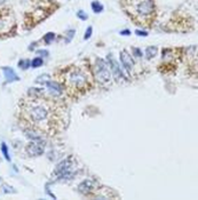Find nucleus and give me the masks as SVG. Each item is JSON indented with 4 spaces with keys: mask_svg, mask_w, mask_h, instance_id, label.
Instances as JSON below:
<instances>
[{
    "mask_svg": "<svg viewBox=\"0 0 198 200\" xmlns=\"http://www.w3.org/2000/svg\"><path fill=\"white\" fill-rule=\"evenodd\" d=\"M15 26L13 12L8 8H0V35H7Z\"/></svg>",
    "mask_w": 198,
    "mask_h": 200,
    "instance_id": "5",
    "label": "nucleus"
},
{
    "mask_svg": "<svg viewBox=\"0 0 198 200\" xmlns=\"http://www.w3.org/2000/svg\"><path fill=\"white\" fill-rule=\"evenodd\" d=\"M48 79H49V76H47V74H43V76H40V77H38V78L36 79V83H47Z\"/></svg>",
    "mask_w": 198,
    "mask_h": 200,
    "instance_id": "18",
    "label": "nucleus"
},
{
    "mask_svg": "<svg viewBox=\"0 0 198 200\" xmlns=\"http://www.w3.org/2000/svg\"><path fill=\"white\" fill-rule=\"evenodd\" d=\"M94 190H95V184L90 180H86V181H84V182H82L78 185V191H79V193H82V194L94 193Z\"/></svg>",
    "mask_w": 198,
    "mask_h": 200,
    "instance_id": "7",
    "label": "nucleus"
},
{
    "mask_svg": "<svg viewBox=\"0 0 198 200\" xmlns=\"http://www.w3.org/2000/svg\"><path fill=\"white\" fill-rule=\"evenodd\" d=\"M157 53H158V48L156 47V46H149V47L146 49V55H147V58H154V57L157 55Z\"/></svg>",
    "mask_w": 198,
    "mask_h": 200,
    "instance_id": "13",
    "label": "nucleus"
},
{
    "mask_svg": "<svg viewBox=\"0 0 198 200\" xmlns=\"http://www.w3.org/2000/svg\"><path fill=\"white\" fill-rule=\"evenodd\" d=\"M92 33H93V28L92 26H88L86 30V33H85V39H89L90 35H92Z\"/></svg>",
    "mask_w": 198,
    "mask_h": 200,
    "instance_id": "21",
    "label": "nucleus"
},
{
    "mask_svg": "<svg viewBox=\"0 0 198 200\" xmlns=\"http://www.w3.org/2000/svg\"><path fill=\"white\" fill-rule=\"evenodd\" d=\"M2 71H4L5 78H6L7 83H13V81H18L20 80V77L15 73V71L12 68L5 66V68H2Z\"/></svg>",
    "mask_w": 198,
    "mask_h": 200,
    "instance_id": "10",
    "label": "nucleus"
},
{
    "mask_svg": "<svg viewBox=\"0 0 198 200\" xmlns=\"http://www.w3.org/2000/svg\"><path fill=\"white\" fill-rule=\"evenodd\" d=\"M90 6H92V8H93V10H94L95 13H101L103 10V6L100 4L99 1H93L90 4Z\"/></svg>",
    "mask_w": 198,
    "mask_h": 200,
    "instance_id": "14",
    "label": "nucleus"
},
{
    "mask_svg": "<svg viewBox=\"0 0 198 200\" xmlns=\"http://www.w3.org/2000/svg\"><path fill=\"white\" fill-rule=\"evenodd\" d=\"M0 182H1V177H0Z\"/></svg>",
    "mask_w": 198,
    "mask_h": 200,
    "instance_id": "28",
    "label": "nucleus"
},
{
    "mask_svg": "<svg viewBox=\"0 0 198 200\" xmlns=\"http://www.w3.org/2000/svg\"><path fill=\"white\" fill-rule=\"evenodd\" d=\"M47 85V87L51 89L53 94L55 96H59L62 94V87H61V85L59 83H54V81H47L46 83Z\"/></svg>",
    "mask_w": 198,
    "mask_h": 200,
    "instance_id": "11",
    "label": "nucleus"
},
{
    "mask_svg": "<svg viewBox=\"0 0 198 200\" xmlns=\"http://www.w3.org/2000/svg\"><path fill=\"white\" fill-rule=\"evenodd\" d=\"M20 118L28 128L52 135L64 126V108L56 98L44 95L41 89L32 88L20 103Z\"/></svg>",
    "mask_w": 198,
    "mask_h": 200,
    "instance_id": "1",
    "label": "nucleus"
},
{
    "mask_svg": "<svg viewBox=\"0 0 198 200\" xmlns=\"http://www.w3.org/2000/svg\"><path fill=\"white\" fill-rule=\"evenodd\" d=\"M38 54L43 55V56H47V55H48V52H47V50H38Z\"/></svg>",
    "mask_w": 198,
    "mask_h": 200,
    "instance_id": "26",
    "label": "nucleus"
},
{
    "mask_svg": "<svg viewBox=\"0 0 198 200\" xmlns=\"http://www.w3.org/2000/svg\"><path fill=\"white\" fill-rule=\"evenodd\" d=\"M121 5L133 22L141 26H150L157 15L154 0H123Z\"/></svg>",
    "mask_w": 198,
    "mask_h": 200,
    "instance_id": "3",
    "label": "nucleus"
},
{
    "mask_svg": "<svg viewBox=\"0 0 198 200\" xmlns=\"http://www.w3.org/2000/svg\"><path fill=\"white\" fill-rule=\"evenodd\" d=\"M77 16L80 18V20H82V21H86L87 18H88V15H87L84 10H79V12L77 13Z\"/></svg>",
    "mask_w": 198,
    "mask_h": 200,
    "instance_id": "20",
    "label": "nucleus"
},
{
    "mask_svg": "<svg viewBox=\"0 0 198 200\" xmlns=\"http://www.w3.org/2000/svg\"><path fill=\"white\" fill-rule=\"evenodd\" d=\"M54 39H55V35H54L53 32H49V33L45 35V37H44V41H45L46 44H51Z\"/></svg>",
    "mask_w": 198,
    "mask_h": 200,
    "instance_id": "17",
    "label": "nucleus"
},
{
    "mask_svg": "<svg viewBox=\"0 0 198 200\" xmlns=\"http://www.w3.org/2000/svg\"><path fill=\"white\" fill-rule=\"evenodd\" d=\"M135 33L138 35H141V37H147L148 35V32H146V31H141V30H136L135 31Z\"/></svg>",
    "mask_w": 198,
    "mask_h": 200,
    "instance_id": "23",
    "label": "nucleus"
},
{
    "mask_svg": "<svg viewBox=\"0 0 198 200\" xmlns=\"http://www.w3.org/2000/svg\"><path fill=\"white\" fill-rule=\"evenodd\" d=\"M1 152H2V154L5 156V158L7 159V160H10V158H9V153H8V148H7V145H6V143H1Z\"/></svg>",
    "mask_w": 198,
    "mask_h": 200,
    "instance_id": "16",
    "label": "nucleus"
},
{
    "mask_svg": "<svg viewBox=\"0 0 198 200\" xmlns=\"http://www.w3.org/2000/svg\"><path fill=\"white\" fill-rule=\"evenodd\" d=\"M108 61H109V65H110V68H111V72H112V74H113L115 79H116V80H119V79L124 78V74H123V72H121L119 65L117 64V62L115 61L113 56L109 55Z\"/></svg>",
    "mask_w": 198,
    "mask_h": 200,
    "instance_id": "8",
    "label": "nucleus"
},
{
    "mask_svg": "<svg viewBox=\"0 0 198 200\" xmlns=\"http://www.w3.org/2000/svg\"><path fill=\"white\" fill-rule=\"evenodd\" d=\"M120 35H131V31L129 30H125V31H121Z\"/></svg>",
    "mask_w": 198,
    "mask_h": 200,
    "instance_id": "27",
    "label": "nucleus"
},
{
    "mask_svg": "<svg viewBox=\"0 0 198 200\" xmlns=\"http://www.w3.org/2000/svg\"><path fill=\"white\" fill-rule=\"evenodd\" d=\"M70 167H71V161L70 159H67V160H63L62 162H60L57 167H56V170L55 173H60L62 170H67V169H70Z\"/></svg>",
    "mask_w": 198,
    "mask_h": 200,
    "instance_id": "12",
    "label": "nucleus"
},
{
    "mask_svg": "<svg viewBox=\"0 0 198 200\" xmlns=\"http://www.w3.org/2000/svg\"><path fill=\"white\" fill-rule=\"evenodd\" d=\"M133 52H134V54H135V56H136V57L142 56V53H141V50L138 49V48H133Z\"/></svg>",
    "mask_w": 198,
    "mask_h": 200,
    "instance_id": "24",
    "label": "nucleus"
},
{
    "mask_svg": "<svg viewBox=\"0 0 198 200\" xmlns=\"http://www.w3.org/2000/svg\"><path fill=\"white\" fill-rule=\"evenodd\" d=\"M74 33H76V31L74 30L68 31V39H67V43H70V41H71V39H72L73 35H74Z\"/></svg>",
    "mask_w": 198,
    "mask_h": 200,
    "instance_id": "22",
    "label": "nucleus"
},
{
    "mask_svg": "<svg viewBox=\"0 0 198 200\" xmlns=\"http://www.w3.org/2000/svg\"><path fill=\"white\" fill-rule=\"evenodd\" d=\"M93 74L101 85H108L111 80V73L108 69V64L102 58H96L94 69H93Z\"/></svg>",
    "mask_w": 198,
    "mask_h": 200,
    "instance_id": "4",
    "label": "nucleus"
},
{
    "mask_svg": "<svg viewBox=\"0 0 198 200\" xmlns=\"http://www.w3.org/2000/svg\"><path fill=\"white\" fill-rule=\"evenodd\" d=\"M61 79L64 89L70 96L85 94L94 85V74L88 64H77L67 68Z\"/></svg>",
    "mask_w": 198,
    "mask_h": 200,
    "instance_id": "2",
    "label": "nucleus"
},
{
    "mask_svg": "<svg viewBox=\"0 0 198 200\" xmlns=\"http://www.w3.org/2000/svg\"><path fill=\"white\" fill-rule=\"evenodd\" d=\"M4 189H5V192H6V193H9L10 191H14V189H12V187H8L7 185H5Z\"/></svg>",
    "mask_w": 198,
    "mask_h": 200,
    "instance_id": "25",
    "label": "nucleus"
},
{
    "mask_svg": "<svg viewBox=\"0 0 198 200\" xmlns=\"http://www.w3.org/2000/svg\"><path fill=\"white\" fill-rule=\"evenodd\" d=\"M120 62L127 72H131V71H132V69H133V66H134V62H133V60H132L131 55H129L126 50H123V52L120 53Z\"/></svg>",
    "mask_w": 198,
    "mask_h": 200,
    "instance_id": "9",
    "label": "nucleus"
},
{
    "mask_svg": "<svg viewBox=\"0 0 198 200\" xmlns=\"http://www.w3.org/2000/svg\"><path fill=\"white\" fill-rule=\"evenodd\" d=\"M30 65H31V62L29 60H21V61L18 62V66L23 70H26Z\"/></svg>",
    "mask_w": 198,
    "mask_h": 200,
    "instance_id": "15",
    "label": "nucleus"
},
{
    "mask_svg": "<svg viewBox=\"0 0 198 200\" xmlns=\"http://www.w3.org/2000/svg\"><path fill=\"white\" fill-rule=\"evenodd\" d=\"M45 151L44 148V144L40 141H35V142H31L28 144L26 146V152L30 157H38L41 156Z\"/></svg>",
    "mask_w": 198,
    "mask_h": 200,
    "instance_id": "6",
    "label": "nucleus"
},
{
    "mask_svg": "<svg viewBox=\"0 0 198 200\" xmlns=\"http://www.w3.org/2000/svg\"><path fill=\"white\" fill-rule=\"evenodd\" d=\"M31 65L33 66V68H38V66H41V65H43V60H41L40 57H37V58H35L33 61L31 62Z\"/></svg>",
    "mask_w": 198,
    "mask_h": 200,
    "instance_id": "19",
    "label": "nucleus"
}]
</instances>
